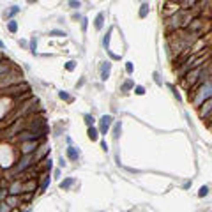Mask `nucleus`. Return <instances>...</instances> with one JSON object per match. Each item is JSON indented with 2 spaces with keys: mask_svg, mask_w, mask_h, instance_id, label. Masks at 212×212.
Segmentation results:
<instances>
[{
  "mask_svg": "<svg viewBox=\"0 0 212 212\" xmlns=\"http://www.w3.org/2000/svg\"><path fill=\"white\" fill-rule=\"evenodd\" d=\"M30 161H32V156H30V154H27V156L19 161V165L16 166V172H23L27 166H30Z\"/></svg>",
  "mask_w": 212,
  "mask_h": 212,
  "instance_id": "nucleus-2",
  "label": "nucleus"
},
{
  "mask_svg": "<svg viewBox=\"0 0 212 212\" xmlns=\"http://www.w3.org/2000/svg\"><path fill=\"white\" fill-rule=\"evenodd\" d=\"M7 27H9V30H11V32H16V28H18V25H16V21H14V19H11Z\"/></svg>",
  "mask_w": 212,
  "mask_h": 212,
  "instance_id": "nucleus-13",
  "label": "nucleus"
},
{
  "mask_svg": "<svg viewBox=\"0 0 212 212\" xmlns=\"http://www.w3.org/2000/svg\"><path fill=\"white\" fill-rule=\"evenodd\" d=\"M88 136H90V140H97V131H96V127H88Z\"/></svg>",
  "mask_w": 212,
  "mask_h": 212,
  "instance_id": "nucleus-10",
  "label": "nucleus"
},
{
  "mask_svg": "<svg viewBox=\"0 0 212 212\" xmlns=\"http://www.w3.org/2000/svg\"><path fill=\"white\" fill-rule=\"evenodd\" d=\"M73 182H74V179H67V180L60 182V188H62V189H67V188H71V186H73Z\"/></svg>",
  "mask_w": 212,
  "mask_h": 212,
  "instance_id": "nucleus-7",
  "label": "nucleus"
},
{
  "mask_svg": "<svg viewBox=\"0 0 212 212\" xmlns=\"http://www.w3.org/2000/svg\"><path fill=\"white\" fill-rule=\"evenodd\" d=\"M143 92H145V88H143V87H136V94H138V96H142Z\"/></svg>",
  "mask_w": 212,
  "mask_h": 212,
  "instance_id": "nucleus-24",
  "label": "nucleus"
},
{
  "mask_svg": "<svg viewBox=\"0 0 212 212\" xmlns=\"http://www.w3.org/2000/svg\"><path fill=\"white\" fill-rule=\"evenodd\" d=\"M188 64H191V67H195V65H196V62H188ZM188 67H189V65H188ZM188 67H186V69H188ZM186 69H184V71H186ZM184 71H180V73H184Z\"/></svg>",
  "mask_w": 212,
  "mask_h": 212,
  "instance_id": "nucleus-27",
  "label": "nucleus"
},
{
  "mask_svg": "<svg viewBox=\"0 0 212 212\" xmlns=\"http://www.w3.org/2000/svg\"><path fill=\"white\" fill-rule=\"evenodd\" d=\"M103 19H104V14H99L97 19H96V28H97V30L103 28Z\"/></svg>",
  "mask_w": 212,
  "mask_h": 212,
  "instance_id": "nucleus-8",
  "label": "nucleus"
},
{
  "mask_svg": "<svg viewBox=\"0 0 212 212\" xmlns=\"http://www.w3.org/2000/svg\"><path fill=\"white\" fill-rule=\"evenodd\" d=\"M50 35H55V37H64V35H65V32H62V30H51V32H50Z\"/></svg>",
  "mask_w": 212,
  "mask_h": 212,
  "instance_id": "nucleus-12",
  "label": "nucleus"
},
{
  "mask_svg": "<svg viewBox=\"0 0 212 212\" xmlns=\"http://www.w3.org/2000/svg\"><path fill=\"white\" fill-rule=\"evenodd\" d=\"M111 120H113V119H111L110 115H104V117L101 119V133H103V134H106V131L110 129V126H111Z\"/></svg>",
  "mask_w": 212,
  "mask_h": 212,
  "instance_id": "nucleus-1",
  "label": "nucleus"
},
{
  "mask_svg": "<svg viewBox=\"0 0 212 212\" xmlns=\"http://www.w3.org/2000/svg\"><path fill=\"white\" fill-rule=\"evenodd\" d=\"M48 184H50V175H46V177L42 179V182H41V191H44V189L48 188Z\"/></svg>",
  "mask_w": 212,
  "mask_h": 212,
  "instance_id": "nucleus-11",
  "label": "nucleus"
},
{
  "mask_svg": "<svg viewBox=\"0 0 212 212\" xmlns=\"http://www.w3.org/2000/svg\"><path fill=\"white\" fill-rule=\"evenodd\" d=\"M35 147H37V142H27V143L23 145V152H25V156H27V154H30Z\"/></svg>",
  "mask_w": 212,
  "mask_h": 212,
  "instance_id": "nucleus-4",
  "label": "nucleus"
},
{
  "mask_svg": "<svg viewBox=\"0 0 212 212\" xmlns=\"http://www.w3.org/2000/svg\"><path fill=\"white\" fill-rule=\"evenodd\" d=\"M126 71H127V73H133V64H131V62H127V65H126Z\"/></svg>",
  "mask_w": 212,
  "mask_h": 212,
  "instance_id": "nucleus-23",
  "label": "nucleus"
},
{
  "mask_svg": "<svg viewBox=\"0 0 212 212\" xmlns=\"http://www.w3.org/2000/svg\"><path fill=\"white\" fill-rule=\"evenodd\" d=\"M67 156H69V159H73V161H76L78 159V149H74V147H69L67 149Z\"/></svg>",
  "mask_w": 212,
  "mask_h": 212,
  "instance_id": "nucleus-5",
  "label": "nucleus"
},
{
  "mask_svg": "<svg viewBox=\"0 0 212 212\" xmlns=\"http://www.w3.org/2000/svg\"><path fill=\"white\" fill-rule=\"evenodd\" d=\"M131 87H133V81H131V80H129V81H126V83H124V87H122V90H124V92H126V90H129V88H131Z\"/></svg>",
  "mask_w": 212,
  "mask_h": 212,
  "instance_id": "nucleus-17",
  "label": "nucleus"
},
{
  "mask_svg": "<svg viewBox=\"0 0 212 212\" xmlns=\"http://www.w3.org/2000/svg\"><path fill=\"white\" fill-rule=\"evenodd\" d=\"M35 46H37V42H35V39H32V42H30V48H32V51L35 53Z\"/></svg>",
  "mask_w": 212,
  "mask_h": 212,
  "instance_id": "nucleus-22",
  "label": "nucleus"
},
{
  "mask_svg": "<svg viewBox=\"0 0 212 212\" xmlns=\"http://www.w3.org/2000/svg\"><path fill=\"white\" fill-rule=\"evenodd\" d=\"M21 140H23V142H35L37 138H35V134H34V133H28V131H27V133H23V134H21Z\"/></svg>",
  "mask_w": 212,
  "mask_h": 212,
  "instance_id": "nucleus-6",
  "label": "nucleus"
},
{
  "mask_svg": "<svg viewBox=\"0 0 212 212\" xmlns=\"http://www.w3.org/2000/svg\"><path fill=\"white\" fill-rule=\"evenodd\" d=\"M7 69H9V64H5V62H2V64H0V74H2V73H5Z\"/></svg>",
  "mask_w": 212,
  "mask_h": 212,
  "instance_id": "nucleus-19",
  "label": "nucleus"
},
{
  "mask_svg": "<svg viewBox=\"0 0 212 212\" xmlns=\"http://www.w3.org/2000/svg\"><path fill=\"white\" fill-rule=\"evenodd\" d=\"M119 134H120V124H117V126H115V129H113V138L117 140V138H119Z\"/></svg>",
  "mask_w": 212,
  "mask_h": 212,
  "instance_id": "nucleus-16",
  "label": "nucleus"
},
{
  "mask_svg": "<svg viewBox=\"0 0 212 212\" xmlns=\"http://www.w3.org/2000/svg\"><path fill=\"white\" fill-rule=\"evenodd\" d=\"M147 11H149V5H147V4H143V5H142V11H140V16H142V18H143V16H147Z\"/></svg>",
  "mask_w": 212,
  "mask_h": 212,
  "instance_id": "nucleus-15",
  "label": "nucleus"
},
{
  "mask_svg": "<svg viewBox=\"0 0 212 212\" xmlns=\"http://www.w3.org/2000/svg\"><path fill=\"white\" fill-rule=\"evenodd\" d=\"M69 5H71V7H74V9H76V7H80V2H69Z\"/></svg>",
  "mask_w": 212,
  "mask_h": 212,
  "instance_id": "nucleus-26",
  "label": "nucleus"
},
{
  "mask_svg": "<svg viewBox=\"0 0 212 212\" xmlns=\"http://www.w3.org/2000/svg\"><path fill=\"white\" fill-rule=\"evenodd\" d=\"M60 97H62V99H65V101H73V97H71V96H67L65 92H60Z\"/></svg>",
  "mask_w": 212,
  "mask_h": 212,
  "instance_id": "nucleus-21",
  "label": "nucleus"
},
{
  "mask_svg": "<svg viewBox=\"0 0 212 212\" xmlns=\"http://www.w3.org/2000/svg\"><path fill=\"white\" fill-rule=\"evenodd\" d=\"M19 189H21V184L18 182V184H14V186L11 188V193H12V195H16V193H19Z\"/></svg>",
  "mask_w": 212,
  "mask_h": 212,
  "instance_id": "nucleus-14",
  "label": "nucleus"
},
{
  "mask_svg": "<svg viewBox=\"0 0 212 212\" xmlns=\"http://www.w3.org/2000/svg\"><path fill=\"white\" fill-rule=\"evenodd\" d=\"M85 122L92 127V124H94V117H90V115H85Z\"/></svg>",
  "mask_w": 212,
  "mask_h": 212,
  "instance_id": "nucleus-18",
  "label": "nucleus"
},
{
  "mask_svg": "<svg viewBox=\"0 0 212 212\" xmlns=\"http://www.w3.org/2000/svg\"><path fill=\"white\" fill-rule=\"evenodd\" d=\"M108 73H110V62H106V64L103 65V80L108 78Z\"/></svg>",
  "mask_w": 212,
  "mask_h": 212,
  "instance_id": "nucleus-9",
  "label": "nucleus"
},
{
  "mask_svg": "<svg viewBox=\"0 0 212 212\" xmlns=\"http://www.w3.org/2000/svg\"><path fill=\"white\" fill-rule=\"evenodd\" d=\"M207 193H209V188H207V186H203V188L200 189V193H198V195H200V196H205Z\"/></svg>",
  "mask_w": 212,
  "mask_h": 212,
  "instance_id": "nucleus-20",
  "label": "nucleus"
},
{
  "mask_svg": "<svg viewBox=\"0 0 212 212\" xmlns=\"http://www.w3.org/2000/svg\"><path fill=\"white\" fill-rule=\"evenodd\" d=\"M74 69V62H67V71H73Z\"/></svg>",
  "mask_w": 212,
  "mask_h": 212,
  "instance_id": "nucleus-25",
  "label": "nucleus"
},
{
  "mask_svg": "<svg viewBox=\"0 0 212 212\" xmlns=\"http://www.w3.org/2000/svg\"><path fill=\"white\" fill-rule=\"evenodd\" d=\"M200 74H202V69L198 67V69H195L193 73H189V74H188V81H189V83H196V80H198V76H200Z\"/></svg>",
  "mask_w": 212,
  "mask_h": 212,
  "instance_id": "nucleus-3",
  "label": "nucleus"
}]
</instances>
